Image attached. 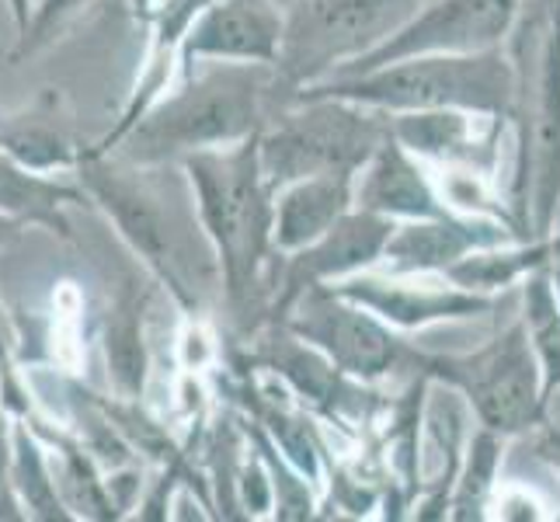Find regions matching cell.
Listing matches in <instances>:
<instances>
[{
    "label": "cell",
    "instance_id": "obj_1",
    "mask_svg": "<svg viewBox=\"0 0 560 522\" xmlns=\"http://www.w3.org/2000/svg\"><path fill=\"white\" fill-rule=\"evenodd\" d=\"M272 94L276 67L209 63L199 73L188 70L182 84L161 94L112 150H119V161L126 164L164 167L199 150L234 147L261 132Z\"/></svg>",
    "mask_w": 560,
    "mask_h": 522
},
{
    "label": "cell",
    "instance_id": "obj_2",
    "mask_svg": "<svg viewBox=\"0 0 560 522\" xmlns=\"http://www.w3.org/2000/svg\"><path fill=\"white\" fill-rule=\"evenodd\" d=\"M196 220L217 258L230 311L244 317L265 297L261 272L272 251V196L258 164V132L234 147L199 150L178 161Z\"/></svg>",
    "mask_w": 560,
    "mask_h": 522
},
{
    "label": "cell",
    "instance_id": "obj_3",
    "mask_svg": "<svg viewBox=\"0 0 560 522\" xmlns=\"http://www.w3.org/2000/svg\"><path fill=\"white\" fill-rule=\"evenodd\" d=\"M73 174L81 182L84 196L94 199V206L119 230V237L178 297V303L199 306L202 297L212 289L206 276L217 272L212 258L191 255V241H196V234H202L199 220L182 217V209L164 199L161 185H150L147 178H140L137 164L108 158V153L84 150Z\"/></svg>",
    "mask_w": 560,
    "mask_h": 522
},
{
    "label": "cell",
    "instance_id": "obj_4",
    "mask_svg": "<svg viewBox=\"0 0 560 522\" xmlns=\"http://www.w3.org/2000/svg\"><path fill=\"white\" fill-rule=\"evenodd\" d=\"M300 98H338L373 112H505L515 98V73L494 49L429 53L349 77H320L296 88L285 102Z\"/></svg>",
    "mask_w": 560,
    "mask_h": 522
},
{
    "label": "cell",
    "instance_id": "obj_5",
    "mask_svg": "<svg viewBox=\"0 0 560 522\" xmlns=\"http://www.w3.org/2000/svg\"><path fill=\"white\" fill-rule=\"evenodd\" d=\"M386 140L373 108L338 98L282 102L279 119L258 132V164L272 192L327 171H355Z\"/></svg>",
    "mask_w": 560,
    "mask_h": 522
},
{
    "label": "cell",
    "instance_id": "obj_6",
    "mask_svg": "<svg viewBox=\"0 0 560 522\" xmlns=\"http://www.w3.org/2000/svg\"><path fill=\"white\" fill-rule=\"evenodd\" d=\"M418 11V0H300L285 11L276 88L285 98L380 46Z\"/></svg>",
    "mask_w": 560,
    "mask_h": 522
},
{
    "label": "cell",
    "instance_id": "obj_7",
    "mask_svg": "<svg viewBox=\"0 0 560 522\" xmlns=\"http://www.w3.org/2000/svg\"><path fill=\"white\" fill-rule=\"evenodd\" d=\"M523 0H432L424 11H415L397 32L380 46L335 67L327 77H349L376 70L386 63L429 53H485L509 35Z\"/></svg>",
    "mask_w": 560,
    "mask_h": 522
},
{
    "label": "cell",
    "instance_id": "obj_8",
    "mask_svg": "<svg viewBox=\"0 0 560 522\" xmlns=\"http://www.w3.org/2000/svg\"><path fill=\"white\" fill-rule=\"evenodd\" d=\"M435 370L459 383L491 432H518L544 404V373L526 327H512L467 359H439Z\"/></svg>",
    "mask_w": 560,
    "mask_h": 522
},
{
    "label": "cell",
    "instance_id": "obj_9",
    "mask_svg": "<svg viewBox=\"0 0 560 522\" xmlns=\"http://www.w3.org/2000/svg\"><path fill=\"white\" fill-rule=\"evenodd\" d=\"M279 324L345 376L376 380L397 362V338L380 317L338 297L331 286H311L285 306Z\"/></svg>",
    "mask_w": 560,
    "mask_h": 522
},
{
    "label": "cell",
    "instance_id": "obj_10",
    "mask_svg": "<svg viewBox=\"0 0 560 522\" xmlns=\"http://www.w3.org/2000/svg\"><path fill=\"white\" fill-rule=\"evenodd\" d=\"M285 11L272 0H206L191 14L178 43L182 77L196 63H261L276 67Z\"/></svg>",
    "mask_w": 560,
    "mask_h": 522
},
{
    "label": "cell",
    "instance_id": "obj_11",
    "mask_svg": "<svg viewBox=\"0 0 560 522\" xmlns=\"http://www.w3.org/2000/svg\"><path fill=\"white\" fill-rule=\"evenodd\" d=\"M397 220L376 217L365 209H349L345 217L324 230V234L306 244L293 255H282V268L272 289V321L285 314V306L293 303L303 289L311 286H327L338 279H349L355 272H365L383 258L386 237H390Z\"/></svg>",
    "mask_w": 560,
    "mask_h": 522
},
{
    "label": "cell",
    "instance_id": "obj_12",
    "mask_svg": "<svg viewBox=\"0 0 560 522\" xmlns=\"http://www.w3.org/2000/svg\"><path fill=\"white\" fill-rule=\"evenodd\" d=\"M338 297L359 303L362 311H370L380 317L386 327H424L435 321H456V317H474L485 314L491 300L480 293H467V289H435V286H411V282H397V279H380V276H365L355 272L349 279L327 282Z\"/></svg>",
    "mask_w": 560,
    "mask_h": 522
},
{
    "label": "cell",
    "instance_id": "obj_13",
    "mask_svg": "<svg viewBox=\"0 0 560 522\" xmlns=\"http://www.w3.org/2000/svg\"><path fill=\"white\" fill-rule=\"evenodd\" d=\"M352 209L376 212V217L386 220H418V217H439V212H446L435 199L429 178L421 174L418 161L390 132L352 171Z\"/></svg>",
    "mask_w": 560,
    "mask_h": 522
},
{
    "label": "cell",
    "instance_id": "obj_14",
    "mask_svg": "<svg viewBox=\"0 0 560 522\" xmlns=\"http://www.w3.org/2000/svg\"><path fill=\"white\" fill-rule=\"evenodd\" d=\"M505 241V230L480 220H453L446 212L439 217H418L394 223L386 237L383 258L394 276L411 272H446L453 262L470 255L477 247H494Z\"/></svg>",
    "mask_w": 560,
    "mask_h": 522
},
{
    "label": "cell",
    "instance_id": "obj_15",
    "mask_svg": "<svg viewBox=\"0 0 560 522\" xmlns=\"http://www.w3.org/2000/svg\"><path fill=\"white\" fill-rule=\"evenodd\" d=\"M352 209V171H327L296 178L272 196V251H293L314 244Z\"/></svg>",
    "mask_w": 560,
    "mask_h": 522
},
{
    "label": "cell",
    "instance_id": "obj_16",
    "mask_svg": "<svg viewBox=\"0 0 560 522\" xmlns=\"http://www.w3.org/2000/svg\"><path fill=\"white\" fill-rule=\"evenodd\" d=\"M73 202H84L81 188L56 182L52 174L22 167L0 147V212L22 220L25 227H46L52 234L70 237L67 206Z\"/></svg>",
    "mask_w": 560,
    "mask_h": 522
},
{
    "label": "cell",
    "instance_id": "obj_17",
    "mask_svg": "<svg viewBox=\"0 0 560 522\" xmlns=\"http://www.w3.org/2000/svg\"><path fill=\"white\" fill-rule=\"evenodd\" d=\"M386 132H390L411 158H429V161L474 158V147H477L474 115L463 108L386 112Z\"/></svg>",
    "mask_w": 560,
    "mask_h": 522
},
{
    "label": "cell",
    "instance_id": "obj_18",
    "mask_svg": "<svg viewBox=\"0 0 560 522\" xmlns=\"http://www.w3.org/2000/svg\"><path fill=\"white\" fill-rule=\"evenodd\" d=\"M105 362L112 386L122 401H137L147 383V338H143V303L137 293H122L112 303L105 321Z\"/></svg>",
    "mask_w": 560,
    "mask_h": 522
},
{
    "label": "cell",
    "instance_id": "obj_19",
    "mask_svg": "<svg viewBox=\"0 0 560 522\" xmlns=\"http://www.w3.org/2000/svg\"><path fill=\"white\" fill-rule=\"evenodd\" d=\"M8 480L14 488L18 506H22L25 519H73L70 509L63 506L60 488H56V474L49 467L46 450L38 446V439L14 425L11 429V446H8Z\"/></svg>",
    "mask_w": 560,
    "mask_h": 522
},
{
    "label": "cell",
    "instance_id": "obj_20",
    "mask_svg": "<svg viewBox=\"0 0 560 522\" xmlns=\"http://www.w3.org/2000/svg\"><path fill=\"white\" fill-rule=\"evenodd\" d=\"M0 147L22 167L38 174L73 171L77 161H81V150L38 115H8V119H0Z\"/></svg>",
    "mask_w": 560,
    "mask_h": 522
},
{
    "label": "cell",
    "instance_id": "obj_21",
    "mask_svg": "<svg viewBox=\"0 0 560 522\" xmlns=\"http://www.w3.org/2000/svg\"><path fill=\"white\" fill-rule=\"evenodd\" d=\"M60 471L56 474V488H60L63 506L70 509L73 519H119L112 506L108 485L98 480V471H94V460L88 456V450H81L77 442H60Z\"/></svg>",
    "mask_w": 560,
    "mask_h": 522
},
{
    "label": "cell",
    "instance_id": "obj_22",
    "mask_svg": "<svg viewBox=\"0 0 560 522\" xmlns=\"http://www.w3.org/2000/svg\"><path fill=\"white\" fill-rule=\"evenodd\" d=\"M526 324L539 373H544V394H550L560 386V303L544 276H536L526 286Z\"/></svg>",
    "mask_w": 560,
    "mask_h": 522
},
{
    "label": "cell",
    "instance_id": "obj_23",
    "mask_svg": "<svg viewBox=\"0 0 560 522\" xmlns=\"http://www.w3.org/2000/svg\"><path fill=\"white\" fill-rule=\"evenodd\" d=\"M544 251H491V247H477L470 255H463L446 268V276L453 286L467 289V293H485V289H498L512 282L523 268H529Z\"/></svg>",
    "mask_w": 560,
    "mask_h": 522
},
{
    "label": "cell",
    "instance_id": "obj_24",
    "mask_svg": "<svg viewBox=\"0 0 560 522\" xmlns=\"http://www.w3.org/2000/svg\"><path fill=\"white\" fill-rule=\"evenodd\" d=\"M91 0H38L32 4V14L25 28L18 32V46H14V60H25V56L38 53L43 46H49L60 28L70 22L77 11H84Z\"/></svg>",
    "mask_w": 560,
    "mask_h": 522
},
{
    "label": "cell",
    "instance_id": "obj_25",
    "mask_svg": "<svg viewBox=\"0 0 560 522\" xmlns=\"http://www.w3.org/2000/svg\"><path fill=\"white\" fill-rule=\"evenodd\" d=\"M234 488H237V506L244 509V515L258 519V515H268V512L276 509L272 477H268V467H265L261 456L244 463V467L237 471Z\"/></svg>",
    "mask_w": 560,
    "mask_h": 522
},
{
    "label": "cell",
    "instance_id": "obj_26",
    "mask_svg": "<svg viewBox=\"0 0 560 522\" xmlns=\"http://www.w3.org/2000/svg\"><path fill=\"white\" fill-rule=\"evenodd\" d=\"M491 471H494V439L491 436H480L474 442V456H470V471L463 477V488H459V501H456V519H470V506H477L480 495L488 491L491 485Z\"/></svg>",
    "mask_w": 560,
    "mask_h": 522
},
{
    "label": "cell",
    "instance_id": "obj_27",
    "mask_svg": "<svg viewBox=\"0 0 560 522\" xmlns=\"http://www.w3.org/2000/svg\"><path fill=\"white\" fill-rule=\"evenodd\" d=\"M0 397H4L8 408H18L25 411V404L18 401V383H14V373H11V348H8V335H4V317H0Z\"/></svg>",
    "mask_w": 560,
    "mask_h": 522
},
{
    "label": "cell",
    "instance_id": "obj_28",
    "mask_svg": "<svg viewBox=\"0 0 560 522\" xmlns=\"http://www.w3.org/2000/svg\"><path fill=\"white\" fill-rule=\"evenodd\" d=\"M22 230H28L22 220H14V217H8V212H0V247L14 244L18 237H22Z\"/></svg>",
    "mask_w": 560,
    "mask_h": 522
},
{
    "label": "cell",
    "instance_id": "obj_29",
    "mask_svg": "<svg viewBox=\"0 0 560 522\" xmlns=\"http://www.w3.org/2000/svg\"><path fill=\"white\" fill-rule=\"evenodd\" d=\"M167 4V0H129V8L137 18H143V22H153V18L161 14V8Z\"/></svg>",
    "mask_w": 560,
    "mask_h": 522
},
{
    "label": "cell",
    "instance_id": "obj_30",
    "mask_svg": "<svg viewBox=\"0 0 560 522\" xmlns=\"http://www.w3.org/2000/svg\"><path fill=\"white\" fill-rule=\"evenodd\" d=\"M11 11H14V25H18V32H22L25 22H28V14H32V0H11Z\"/></svg>",
    "mask_w": 560,
    "mask_h": 522
},
{
    "label": "cell",
    "instance_id": "obj_31",
    "mask_svg": "<svg viewBox=\"0 0 560 522\" xmlns=\"http://www.w3.org/2000/svg\"><path fill=\"white\" fill-rule=\"evenodd\" d=\"M544 453L560 467V432H550V436L544 439Z\"/></svg>",
    "mask_w": 560,
    "mask_h": 522
},
{
    "label": "cell",
    "instance_id": "obj_32",
    "mask_svg": "<svg viewBox=\"0 0 560 522\" xmlns=\"http://www.w3.org/2000/svg\"><path fill=\"white\" fill-rule=\"evenodd\" d=\"M272 4H276V8H282V11H289L293 4H300V0H272Z\"/></svg>",
    "mask_w": 560,
    "mask_h": 522
},
{
    "label": "cell",
    "instance_id": "obj_33",
    "mask_svg": "<svg viewBox=\"0 0 560 522\" xmlns=\"http://www.w3.org/2000/svg\"><path fill=\"white\" fill-rule=\"evenodd\" d=\"M553 293H557V303H560V265H557V289H553Z\"/></svg>",
    "mask_w": 560,
    "mask_h": 522
},
{
    "label": "cell",
    "instance_id": "obj_34",
    "mask_svg": "<svg viewBox=\"0 0 560 522\" xmlns=\"http://www.w3.org/2000/svg\"><path fill=\"white\" fill-rule=\"evenodd\" d=\"M191 4H196V8H202V4H206V0H191Z\"/></svg>",
    "mask_w": 560,
    "mask_h": 522
},
{
    "label": "cell",
    "instance_id": "obj_35",
    "mask_svg": "<svg viewBox=\"0 0 560 522\" xmlns=\"http://www.w3.org/2000/svg\"><path fill=\"white\" fill-rule=\"evenodd\" d=\"M557 18H560V8H557Z\"/></svg>",
    "mask_w": 560,
    "mask_h": 522
}]
</instances>
